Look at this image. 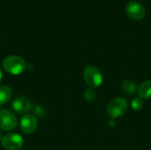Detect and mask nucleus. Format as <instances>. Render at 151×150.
I'll use <instances>...</instances> for the list:
<instances>
[{
    "label": "nucleus",
    "instance_id": "1",
    "mask_svg": "<svg viewBox=\"0 0 151 150\" xmlns=\"http://www.w3.org/2000/svg\"><path fill=\"white\" fill-rule=\"evenodd\" d=\"M26 62L25 60L16 55H11L6 57L3 61L4 69L10 74L19 75L24 72L26 69Z\"/></svg>",
    "mask_w": 151,
    "mask_h": 150
},
{
    "label": "nucleus",
    "instance_id": "2",
    "mask_svg": "<svg viewBox=\"0 0 151 150\" xmlns=\"http://www.w3.org/2000/svg\"><path fill=\"white\" fill-rule=\"evenodd\" d=\"M128 110V103L123 97H117L111 100L107 107L106 112L111 118H118L122 117Z\"/></svg>",
    "mask_w": 151,
    "mask_h": 150
},
{
    "label": "nucleus",
    "instance_id": "3",
    "mask_svg": "<svg viewBox=\"0 0 151 150\" xmlns=\"http://www.w3.org/2000/svg\"><path fill=\"white\" fill-rule=\"evenodd\" d=\"M83 77L88 86L93 88L100 87L104 81V76L101 71L94 65H88L84 68Z\"/></svg>",
    "mask_w": 151,
    "mask_h": 150
},
{
    "label": "nucleus",
    "instance_id": "4",
    "mask_svg": "<svg viewBox=\"0 0 151 150\" xmlns=\"http://www.w3.org/2000/svg\"><path fill=\"white\" fill-rule=\"evenodd\" d=\"M17 126L15 115L9 110H0V129L3 131H12Z\"/></svg>",
    "mask_w": 151,
    "mask_h": 150
},
{
    "label": "nucleus",
    "instance_id": "5",
    "mask_svg": "<svg viewBox=\"0 0 151 150\" xmlns=\"http://www.w3.org/2000/svg\"><path fill=\"white\" fill-rule=\"evenodd\" d=\"M2 146L6 150H18L23 146V138L18 133H9L3 137Z\"/></svg>",
    "mask_w": 151,
    "mask_h": 150
},
{
    "label": "nucleus",
    "instance_id": "6",
    "mask_svg": "<svg viewBox=\"0 0 151 150\" xmlns=\"http://www.w3.org/2000/svg\"><path fill=\"white\" fill-rule=\"evenodd\" d=\"M126 11L127 15L134 20H141L145 17V8L144 6L137 2V1H131L127 4Z\"/></svg>",
    "mask_w": 151,
    "mask_h": 150
},
{
    "label": "nucleus",
    "instance_id": "7",
    "mask_svg": "<svg viewBox=\"0 0 151 150\" xmlns=\"http://www.w3.org/2000/svg\"><path fill=\"white\" fill-rule=\"evenodd\" d=\"M38 121L35 115L25 114L20 120V130L26 134L34 133L37 128Z\"/></svg>",
    "mask_w": 151,
    "mask_h": 150
},
{
    "label": "nucleus",
    "instance_id": "8",
    "mask_svg": "<svg viewBox=\"0 0 151 150\" xmlns=\"http://www.w3.org/2000/svg\"><path fill=\"white\" fill-rule=\"evenodd\" d=\"M12 108L17 114L25 115L31 109V103L24 96H18L13 100Z\"/></svg>",
    "mask_w": 151,
    "mask_h": 150
},
{
    "label": "nucleus",
    "instance_id": "9",
    "mask_svg": "<svg viewBox=\"0 0 151 150\" xmlns=\"http://www.w3.org/2000/svg\"><path fill=\"white\" fill-rule=\"evenodd\" d=\"M137 93L139 95V97H141L142 100H148L151 98V80H146L142 82L138 89Z\"/></svg>",
    "mask_w": 151,
    "mask_h": 150
},
{
    "label": "nucleus",
    "instance_id": "10",
    "mask_svg": "<svg viewBox=\"0 0 151 150\" xmlns=\"http://www.w3.org/2000/svg\"><path fill=\"white\" fill-rule=\"evenodd\" d=\"M12 91L8 86H0V106L5 104L12 98Z\"/></svg>",
    "mask_w": 151,
    "mask_h": 150
},
{
    "label": "nucleus",
    "instance_id": "11",
    "mask_svg": "<svg viewBox=\"0 0 151 150\" xmlns=\"http://www.w3.org/2000/svg\"><path fill=\"white\" fill-rule=\"evenodd\" d=\"M122 89L127 95H134L137 91V85L132 80H125L121 84Z\"/></svg>",
    "mask_w": 151,
    "mask_h": 150
},
{
    "label": "nucleus",
    "instance_id": "12",
    "mask_svg": "<svg viewBox=\"0 0 151 150\" xmlns=\"http://www.w3.org/2000/svg\"><path fill=\"white\" fill-rule=\"evenodd\" d=\"M130 105H131V108L134 111H139L142 110V108L144 106V102H143V100L141 97H135V98H134L132 100Z\"/></svg>",
    "mask_w": 151,
    "mask_h": 150
},
{
    "label": "nucleus",
    "instance_id": "13",
    "mask_svg": "<svg viewBox=\"0 0 151 150\" xmlns=\"http://www.w3.org/2000/svg\"><path fill=\"white\" fill-rule=\"evenodd\" d=\"M96 91L95 90V88H88L85 92H84V98L88 101V102H92L96 99Z\"/></svg>",
    "mask_w": 151,
    "mask_h": 150
},
{
    "label": "nucleus",
    "instance_id": "14",
    "mask_svg": "<svg viewBox=\"0 0 151 150\" xmlns=\"http://www.w3.org/2000/svg\"><path fill=\"white\" fill-rule=\"evenodd\" d=\"M35 114H37L38 116H43L45 114V109L43 106L42 105H37L35 109H34Z\"/></svg>",
    "mask_w": 151,
    "mask_h": 150
},
{
    "label": "nucleus",
    "instance_id": "15",
    "mask_svg": "<svg viewBox=\"0 0 151 150\" xmlns=\"http://www.w3.org/2000/svg\"><path fill=\"white\" fill-rule=\"evenodd\" d=\"M108 125H109L111 127H114V126H116V125H117L116 119H114V118H111V119L108 121Z\"/></svg>",
    "mask_w": 151,
    "mask_h": 150
},
{
    "label": "nucleus",
    "instance_id": "16",
    "mask_svg": "<svg viewBox=\"0 0 151 150\" xmlns=\"http://www.w3.org/2000/svg\"><path fill=\"white\" fill-rule=\"evenodd\" d=\"M2 78H3V73H2V71H1V68H0V82L2 81Z\"/></svg>",
    "mask_w": 151,
    "mask_h": 150
},
{
    "label": "nucleus",
    "instance_id": "17",
    "mask_svg": "<svg viewBox=\"0 0 151 150\" xmlns=\"http://www.w3.org/2000/svg\"><path fill=\"white\" fill-rule=\"evenodd\" d=\"M2 139H3V138H2V134L0 133V141H2Z\"/></svg>",
    "mask_w": 151,
    "mask_h": 150
}]
</instances>
